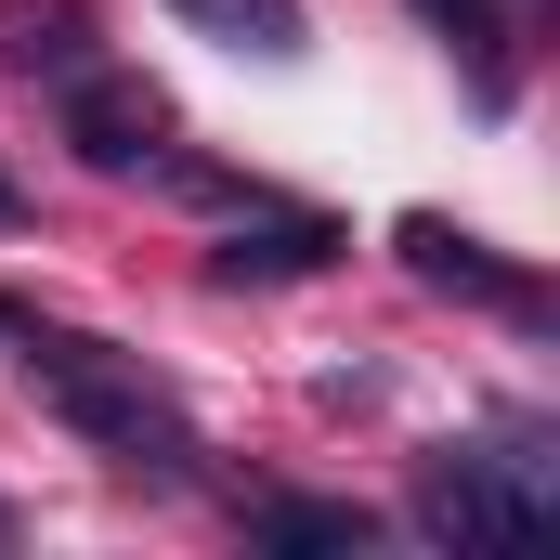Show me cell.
Returning <instances> with one entry per match:
<instances>
[{"instance_id": "obj_1", "label": "cell", "mask_w": 560, "mask_h": 560, "mask_svg": "<svg viewBox=\"0 0 560 560\" xmlns=\"http://www.w3.org/2000/svg\"><path fill=\"white\" fill-rule=\"evenodd\" d=\"M13 339H26V392L79 430L105 469H131V482H196L209 443H196V418L143 378V352H105V339H79V326H26V313H13Z\"/></svg>"}, {"instance_id": "obj_2", "label": "cell", "mask_w": 560, "mask_h": 560, "mask_svg": "<svg viewBox=\"0 0 560 560\" xmlns=\"http://www.w3.org/2000/svg\"><path fill=\"white\" fill-rule=\"evenodd\" d=\"M418 535L456 560H535L560 535V495L535 482V456H430L418 469Z\"/></svg>"}, {"instance_id": "obj_3", "label": "cell", "mask_w": 560, "mask_h": 560, "mask_svg": "<svg viewBox=\"0 0 560 560\" xmlns=\"http://www.w3.org/2000/svg\"><path fill=\"white\" fill-rule=\"evenodd\" d=\"M52 105H66V143H79V170H105V183H131V170H170V105L143 92L131 66H79V79H52Z\"/></svg>"}, {"instance_id": "obj_4", "label": "cell", "mask_w": 560, "mask_h": 560, "mask_svg": "<svg viewBox=\"0 0 560 560\" xmlns=\"http://www.w3.org/2000/svg\"><path fill=\"white\" fill-rule=\"evenodd\" d=\"M405 275L418 287H456V300H495V313H548V287L522 275V261H495L482 235H456V222H405Z\"/></svg>"}, {"instance_id": "obj_5", "label": "cell", "mask_w": 560, "mask_h": 560, "mask_svg": "<svg viewBox=\"0 0 560 560\" xmlns=\"http://www.w3.org/2000/svg\"><path fill=\"white\" fill-rule=\"evenodd\" d=\"M248 535L261 548H300V560H365L378 548V509H352V495H261Z\"/></svg>"}, {"instance_id": "obj_6", "label": "cell", "mask_w": 560, "mask_h": 560, "mask_svg": "<svg viewBox=\"0 0 560 560\" xmlns=\"http://www.w3.org/2000/svg\"><path fill=\"white\" fill-rule=\"evenodd\" d=\"M0 66H13V79H79V66H92L79 0H0Z\"/></svg>"}, {"instance_id": "obj_7", "label": "cell", "mask_w": 560, "mask_h": 560, "mask_svg": "<svg viewBox=\"0 0 560 560\" xmlns=\"http://www.w3.org/2000/svg\"><path fill=\"white\" fill-rule=\"evenodd\" d=\"M196 39H235V52H261V66H300L313 52V26H300V0H170Z\"/></svg>"}, {"instance_id": "obj_8", "label": "cell", "mask_w": 560, "mask_h": 560, "mask_svg": "<svg viewBox=\"0 0 560 560\" xmlns=\"http://www.w3.org/2000/svg\"><path fill=\"white\" fill-rule=\"evenodd\" d=\"M313 261H339V222H300V209H287V222H261V235H235L209 275L248 287V275H313Z\"/></svg>"}, {"instance_id": "obj_9", "label": "cell", "mask_w": 560, "mask_h": 560, "mask_svg": "<svg viewBox=\"0 0 560 560\" xmlns=\"http://www.w3.org/2000/svg\"><path fill=\"white\" fill-rule=\"evenodd\" d=\"M418 26H443L456 52H482V105H509V66H495V39H509V0H418Z\"/></svg>"}, {"instance_id": "obj_10", "label": "cell", "mask_w": 560, "mask_h": 560, "mask_svg": "<svg viewBox=\"0 0 560 560\" xmlns=\"http://www.w3.org/2000/svg\"><path fill=\"white\" fill-rule=\"evenodd\" d=\"M13 209H26V196H13V183H0V222H13Z\"/></svg>"}, {"instance_id": "obj_11", "label": "cell", "mask_w": 560, "mask_h": 560, "mask_svg": "<svg viewBox=\"0 0 560 560\" xmlns=\"http://www.w3.org/2000/svg\"><path fill=\"white\" fill-rule=\"evenodd\" d=\"M0 548H13V509H0Z\"/></svg>"}]
</instances>
